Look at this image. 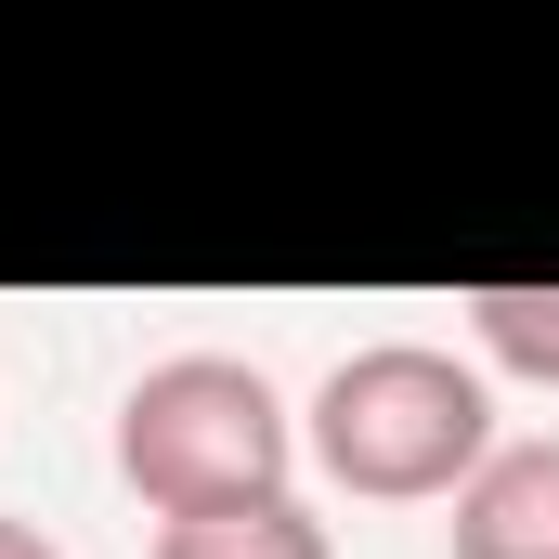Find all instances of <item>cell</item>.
I'll use <instances>...</instances> for the list:
<instances>
[{
    "instance_id": "6",
    "label": "cell",
    "mask_w": 559,
    "mask_h": 559,
    "mask_svg": "<svg viewBox=\"0 0 559 559\" xmlns=\"http://www.w3.org/2000/svg\"><path fill=\"white\" fill-rule=\"evenodd\" d=\"M0 559H66V547H52L39 521H13V508H0Z\"/></svg>"
},
{
    "instance_id": "3",
    "label": "cell",
    "mask_w": 559,
    "mask_h": 559,
    "mask_svg": "<svg viewBox=\"0 0 559 559\" xmlns=\"http://www.w3.org/2000/svg\"><path fill=\"white\" fill-rule=\"evenodd\" d=\"M455 559H559V429L481 455V481L455 495Z\"/></svg>"
},
{
    "instance_id": "2",
    "label": "cell",
    "mask_w": 559,
    "mask_h": 559,
    "mask_svg": "<svg viewBox=\"0 0 559 559\" xmlns=\"http://www.w3.org/2000/svg\"><path fill=\"white\" fill-rule=\"evenodd\" d=\"M118 481L156 521L299 495V417L248 352H169L118 391Z\"/></svg>"
},
{
    "instance_id": "1",
    "label": "cell",
    "mask_w": 559,
    "mask_h": 559,
    "mask_svg": "<svg viewBox=\"0 0 559 559\" xmlns=\"http://www.w3.org/2000/svg\"><path fill=\"white\" fill-rule=\"evenodd\" d=\"M299 455L365 508H455L495 455V378L442 338H365L312 378Z\"/></svg>"
},
{
    "instance_id": "4",
    "label": "cell",
    "mask_w": 559,
    "mask_h": 559,
    "mask_svg": "<svg viewBox=\"0 0 559 559\" xmlns=\"http://www.w3.org/2000/svg\"><path fill=\"white\" fill-rule=\"evenodd\" d=\"M156 559H338L325 521L299 495H261V508H209V521H156Z\"/></svg>"
},
{
    "instance_id": "5",
    "label": "cell",
    "mask_w": 559,
    "mask_h": 559,
    "mask_svg": "<svg viewBox=\"0 0 559 559\" xmlns=\"http://www.w3.org/2000/svg\"><path fill=\"white\" fill-rule=\"evenodd\" d=\"M455 312H468V338H481V365H495V378L559 391V286H468Z\"/></svg>"
}]
</instances>
